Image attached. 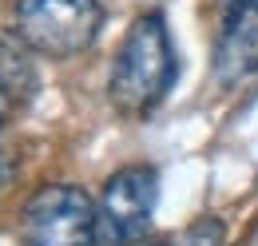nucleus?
<instances>
[{"mask_svg":"<svg viewBox=\"0 0 258 246\" xmlns=\"http://www.w3.org/2000/svg\"><path fill=\"white\" fill-rule=\"evenodd\" d=\"M175 76H179V60H175V44H171L163 12L135 16L111 60V80H107L111 107L131 119L147 115L175 88Z\"/></svg>","mask_w":258,"mask_h":246,"instance_id":"obj_1","label":"nucleus"},{"mask_svg":"<svg viewBox=\"0 0 258 246\" xmlns=\"http://www.w3.org/2000/svg\"><path fill=\"white\" fill-rule=\"evenodd\" d=\"M99 211L84 187H40L20 211V246H96Z\"/></svg>","mask_w":258,"mask_h":246,"instance_id":"obj_3","label":"nucleus"},{"mask_svg":"<svg viewBox=\"0 0 258 246\" xmlns=\"http://www.w3.org/2000/svg\"><path fill=\"white\" fill-rule=\"evenodd\" d=\"M223 242H226V226L219 218H195L175 238V246H223Z\"/></svg>","mask_w":258,"mask_h":246,"instance_id":"obj_6","label":"nucleus"},{"mask_svg":"<svg viewBox=\"0 0 258 246\" xmlns=\"http://www.w3.org/2000/svg\"><path fill=\"white\" fill-rule=\"evenodd\" d=\"M8 107H12V95L0 88V123H4V115H8Z\"/></svg>","mask_w":258,"mask_h":246,"instance_id":"obj_7","label":"nucleus"},{"mask_svg":"<svg viewBox=\"0 0 258 246\" xmlns=\"http://www.w3.org/2000/svg\"><path fill=\"white\" fill-rule=\"evenodd\" d=\"M254 52H258V0H226L219 44H215V72H219V80L230 84L246 68H258Z\"/></svg>","mask_w":258,"mask_h":246,"instance_id":"obj_5","label":"nucleus"},{"mask_svg":"<svg viewBox=\"0 0 258 246\" xmlns=\"http://www.w3.org/2000/svg\"><path fill=\"white\" fill-rule=\"evenodd\" d=\"M159 203V175L155 167L131 163L119 167L99 195L96 211H99V246H131L139 242L151 226Z\"/></svg>","mask_w":258,"mask_h":246,"instance_id":"obj_4","label":"nucleus"},{"mask_svg":"<svg viewBox=\"0 0 258 246\" xmlns=\"http://www.w3.org/2000/svg\"><path fill=\"white\" fill-rule=\"evenodd\" d=\"M99 28V0H16L12 12V36L48 60H72L88 52Z\"/></svg>","mask_w":258,"mask_h":246,"instance_id":"obj_2","label":"nucleus"}]
</instances>
